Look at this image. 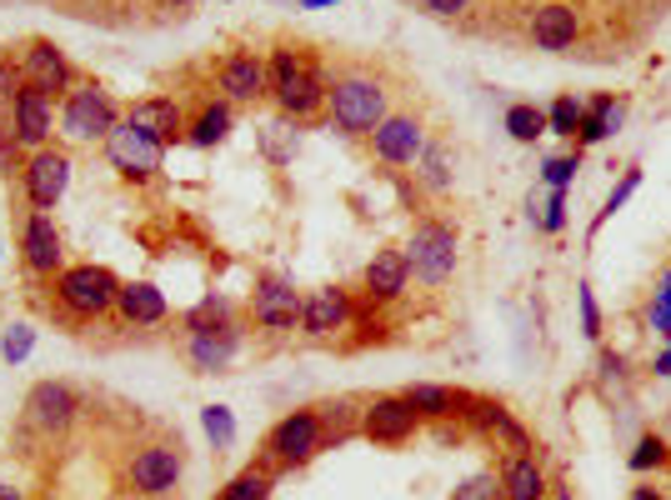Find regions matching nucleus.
Here are the masks:
<instances>
[{
    "label": "nucleus",
    "instance_id": "1",
    "mask_svg": "<svg viewBox=\"0 0 671 500\" xmlns=\"http://www.w3.org/2000/svg\"><path fill=\"white\" fill-rule=\"evenodd\" d=\"M270 96H276L280 116L310 120V116L326 110V80H320V70L310 66L306 56H296V50H276V56H270Z\"/></svg>",
    "mask_w": 671,
    "mask_h": 500
},
{
    "label": "nucleus",
    "instance_id": "2",
    "mask_svg": "<svg viewBox=\"0 0 671 500\" xmlns=\"http://www.w3.org/2000/svg\"><path fill=\"white\" fill-rule=\"evenodd\" d=\"M326 110L330 126L346 136H371L386 120V86L371 76H346L336 86H326Z\"/></svg>",
    "mask_w": 671,
    "mask_h": 500
},
{
    "label": "nucleus",
    "instance_id": "3",
    "mask_svg": "<svg viewBox=\"0 0 671 500\" xmlns=\"http://www.w3.org/2000/svg\"><path fill=\"white\" fill-rule=\"evenodd\" d=\"M116 296H120V280L110 276L106 266H66L56 276L60 310L76 320H96V316H106V310H116Z\"/></svg>",
    "mask_w": 671,
    "mask_h": 500
},
{
    "label": "nucleus",
    "instance_id": "4",
    "mask_svg": "<svg viewBox=\"0 0 671 500\" xmlns=\"http://www.w3.org/2000/svg\"><path fill=\"white\" fill-rule=\"evenodd\" d=\"M116 126H120V110L96 80H76L60 96V130L70 140H106Z\"/></svg>",
    "mask_w": 671,
    "mask_h": 500
},
{
    "label": "nucleus",
    "instance_id": "5",
    "mask_svg": "<svg viewBox=\"0 0 671 500\" xmlns=\"http://www.w3.org/2000/svg\"><path fill=\"white\" fill-rule=\"evenodd\" d=\"M406 260L421 286H441L456 270V226H446V220H416Z\"/></svg>",
    "mask_w": 671,
    "mask_h": 500
},
{
    "label": "nucleus",
    "instance_id": "6",
    "mask_svg": "<svg viewBox=\"0 0 671 500\" xmlns=\"http://www.w3.org/2000/svg\"><path fill=\"white\" fill-rule=\"evenodd\" d=\"M180 476H186V450H180V440L170 446V440H156V446H140L136 456H130L126 466V480L136 496H170V490L180 486Z\"/></svg>",
    "mask_w": 671,
    "mask_h": 500
},
{
    "label": "nucleus",
    "instance_id": "7",
    "mask_svg": "<svg viewBox=\"0 0 671 500\" xmlns=\"http://www.w3.org/2000/svg\"><path fill=\"white\" fill-rule=\"evenodd\" d=\"M320 450H326V430H320L316 410H290V416L276 420V430L266 436V456L276 460V466H286V470L316 460Z\"/></svg>",
    "mask_w": 671,
    "mask_h": 500
},
{
    "label": "nucleus",
    "instance_id": "8",
    "mask_svg": "<svg viewBox=\"0 0 671 500\" xmlns=\"http://www.w3.org/2000/svg\"><path fill=\"white\" fill-rule=\"evenodd\" d=\"M106 156H110V166H116L126 180H150V176L160 170V156H166V146H160L150 130L130 126V120L120 116V126L106 136Z\"/></svg>",
    "mask_w": 671,
    "mask_h": 500
},
{
    "label": "nucleus",
    "instance_id": "9",
    "mask_svg": "<svg viewBox=\"0 0 671 500\" xmlns=\"http://www.w3.org/2000/svg\"><path fill=\"white\" fill-rule=\"evenodd\" d=\"M20 86H30V90H40V96H66L70 86H76V70H70V60H66V50H56L50 40H30L26 50H20Z\"/></svg>",
    "mask_w": 671,
    "mask_h": 500
},
{
    "label": "nucleus",
    "instance_id": "10",
    "mask_svg": "<svg viewBox=\"0 0 671 500\" xmlns=\"http://www.w3.org/2000/svg\"><path fill=\"white\" fill-rule=\"evenodd\" d=\"M76 410H80V396L66 386V380H40V386H30V396H26V426L40 430V436H66Z\"/></svg>",
    "mask_w": 671,
    "mask_h": 500
},
{
    "label": "nucleus",
    "instance_id": "11",
    "mask_svg": "<svg viewBox=\"0 0 671 500\" xmlns=\"http://www.w3.org/2000/svg\"><path fill=\"white\" fill-rule=\"evenodd\" d=\"M240 356V326L236 320H216V326H196L186 330V360L200 376H216L230 370V360Z\"/></svg>",
    "mask_w": 671,
    "mask_h": 500
},
{
    "label": "nucleus",
    "instance_id": "12",
    "mask_svg": "<svg viewBox=\"0 0 671 500\" xmlns=\"http://www.w3.org/2000/svg\"><path fill=\"white\" fill-rule=\"evenodd\" d=\"M300 306H306V296H296V286L290 280H256V296H250V316H256L260 330H270V336H286V330L300 326Z\"/></svg>",
    "mask_w": 671,
    "mask_h": 500
},
{
    "label": "nucleus",
    "instance_id": "13",
    "mask_svg": "<svg viewBox=\"0 0 671 500\" xmlns=\"http://www.w3.org/2000/svg\"><path fill=\"white\" fill-rule=\"evenodd\" d=\"M416 426H421V416L406 396H376L361 410V436L376 440V446H401V440L416 436Z\"/></svg>",
    "mask_w": 671,
    "mask_h": 500
},
{
    "label": "nucleus",
    "instance_id": "14",
    "mask_svg": "<svg viewBox=\"0 0 671 500\" xmlns=\"http://www.w3.org/2000/svg\"><path fill=\"white\" fill-rule=\"evenodd\" d=\"M50 130H56V100L20 86L16 96H10V140L30 146V150H46Z\"/></svg>",
    "mask_w": 671,
    "mask_h": 500
},
{
    "label": "nucleus",
    "instance_id": "15",
    "mask_svg": "<svg viewBox=\"0 0 671 500\" xmlns=\"http://www.w3.org/2000/svg\"><path fill=\"white\" fill-rule=\"evenodd\" d=\"M421 150H426V130H421L416 116H386L371 130V156L381 166H411Z\"/></svg>",
    "mask_w": 671,
    "mask_h": 500
},
{
    "label": "nucleus",
    "instance_id": "16",
    "mask_svg": "<svg viewBox=\"0 0 671 500\" xmlns=\"http://www.w3.org/2000/svg\"><path fill=\"white\" fill-rule=\"evenodd\" d=\"M220 90L230 106H256L260 96H270V66L256 50H236L220 60Z\"/></svg>",
    "mask_w": 671,
    "mask_h": 500
},
{
    "label": "nucleus",
    "instance_id": "17",
    "mask_svg": "<svg viewBox=\"0 0 671 500\" xmlns=\"http://www.w3.org/2000/svg\"><path fill=\"white\" fill-rule=\"evenodd\" d=\"M66 186H70V156L66 150H36L30 156V166H26V196H30V206L36 210H56L60 206V196H66Z\"/></svg>",
    "mask_w": 671,
    "mask_h": 500
},
{
    "label": "nucleus",
    "instance_id": "18",
    "mask_svg": "<svg viewBox=\"0 0 671 500\" xmlns=\"http://www.w3.org/2000/svg\"><path fill=\"white\" fill-rule=\"evenodd\" d=\"M20 256H26L30 276H60L66 250H60V230H56V220H50L46 210H30V216H26V230H20Z\"/></svg>",
    "mask_w": 671,
    "mask_h": 500
},
{
    "label": "nucleus",
    "instance_id": "19",
    "mask_svg": "<svg viewBox=\"0 0 671 500\" xmlns=\"http://www.w3.org/2000/svg\"><path fill=\"white\" fill-rule=\"evenodd\" d=\"M351 326V296L341 286H320L306 296V306H300V330L316 340H330L341 336V330Z\"/></svg>",
    "mask_w": 671,
    "mask_h": 500
},
{
    "label": "nucleus",
    "instance_id": "20",
    "mask_svg": "<svg viewBox=\"0 0 671 500\" xmlns=\"http://www.w3.org/2000/svg\"><path fill=\"white\" fill-rule=\"evenodd\" d=\"M531 46L536 50H571L576 46V36H581V16H576V6H561V0H551V6H536L531 10Z\"/></svg>",
    "mask_w": 671,
    "mask_h": 500
},
{
    "label": "nucleus",
    "instance_id": "21",
    "mask_svg": "<svg viewBox=\"0 0 671 500\" xmlns=\"http://www.w3.org/2000/svg\"><path fill=\"white\" fill-rule=\"evenodd\" d=\"M126 120H130V126H140V130H150L160 146H176V140H186V116H180V106L170 96L136 100V106L126 110Z\"/></svg>",
    "mask_w": 671,
    "mask_h": 500
},
{
    "label": "nucleus",
    "instance_id": "22",
    "mask_svg": "<svg viewBox=\"0 0 671 500\" xmlns=\"http://www.w3.org/2000/svg\"><path fill=\"white\" fill-rule=\"evenodd\" d=\"M411 280V260L406 250H376L366 266V296L371 300H396Z\"/></svg>",
    "mask_w": 671,
    "mask_h": 500
},
{
    "label": "nucleus",
    "instance_id": "23",
    "mask_svg": "<svg viewBox=\"0 0 671 500\" xmlns=\"http://www.w3.org/2000/svg\"><path fill=\"white\" fill-rule=\"evenodd\" d=\"M116 310L126 326H160L166 320V296L150 280H126L116 296Z\"/></svg>",
    "mask_w": 671,
    "mask_h": 500
},
{
    "label": "nucleus",
    "instance_id": "24",
    "mask_svg": "<svg viewBox=\"0 0 671 500\" xmlns=\"http://www.w3.org/2000/svg\"><path fill=\"white\" fill-rule=\"evenodd\" d=\"M406 400L416 406L421 420H461V410H466L471 390H456V386H431V380H421V386L406 390Z\"/></svg>",
    "mask_w": 671,
    "mask_h": 500
},
{
    "label": "nucleus",
    "instance_id": "25",
    "mask_svg": "<svg viewBox=\"0 0 671 500\" xmlns=\"http://www.w3.org/2000/svg\"><path fill=\"white\" fill-rule=\"evenodd\" d=\"M501 496L506 500H546V470L536 466L531 456H516L501 476Z\"/></svg>",
    "mask_w": 671,
    "mask_h": 500
},
{
    "label": "nucleus",
    "instance_id": "26",
    "mask_svg": "<svg viewBox=\"0 0 671 500\" xmlns=\"http://www.w3.org/2000/svg\"><path fill=\"white\" fill-rule=\"evenodd\" d=\"M226 136H230V100H210V106L186 126V140H190V146H200V150L220 146Z\"/></svg>",
    "mask_w": 671,
    "mask_h": 500
},
{
    "label": "nucleus",
    "instance_id": "27",
    "mask_svg": "<svg viewBox=\"0 0 671 500\" xmlns=\"http://www.w3.org/2000/svg\"><path fill=\"white\" fill-rule=\"evenodd\" d=\"M316 416L320 430H326V446H341L346 436L361 430V410H351V400H326V406H316Z\"/></svg>",
    "mask_w": 671,
    "mask_h": 500
},
{
    "label": "nucleus",
    "instance_id": "28",
    "mask_svg": "<svg viewBox=\"0 0 671 500\" xmlns=\"http://www.w3.org/2000/svg\"><path fill=\"white\" fill-rule=\"evenodd\" d=\"M506 136L521 140V146H531L536 136H546V110H536V106H511V110H506Z\"/></svg>",
    "mask_w": 671,
    "mask_h": 500
},
{
    "label": "nucleus",
    "instance_id": "29",
    "mask_svg": "<svg viewBox=\"0 0 671 500\" xmlns=\"http://www.w3.org/2000/svg\"><path fill=\"white\" fill-rule=\"evenodd\" d=\"M581 116H586V106H581L576 96H556V100H551V110H546V130H551V136L576 140Z\"/></svg>",
    "mask_w": 671,
    "mask_h": 500
},
{
    "label": "nucleus",
    "instance_id": "30",
    "mask_svg": "<svg viewBox=\"0 0 671 500\" xmlns=\"http://www.w3.org/2000/svg\"><path fill=\"white\" fill-rule=\"evenodd\" d=\"M220 500H270V470H256V466L240 470V476L220 490Z\"/></svg>",
    "mask_w": 671,
    "mask_h": 500
},
{
    "label": "nucleus",
    "instance_id": "31",
    "mask_svg": "<svg viewBox=\"0 0 671 500\" xmlns=\"http://www.w3.org/2000/svg\"><path fill=\"white\" fill-rule=\"evenodd\" d=\"M421 166V180H426V190H446L451 186V150L446 146H426L416 156Z\"/></svg>",
    "mask_w": 671,
    "mask_h": 500
},
{
    "label": "nucleus",
    "instance_id": "32",
    "mask_svg": "<svg viewBox=\"0 0 671 500\" xmlns=\"http://www.w3.org/2000/svg\"><path fill=\"white\" fill-rule=\"evenodd\" d=\"M637 186H641V166H626V176L616 180V190H611V196H606V206H601V216L591 220V230H601V226H606V220L616 216V210L631 200V190H637Z\"/></svg>",
    "mask_w": 671,
    "mask_h": 500
},
{
    "label": "nucleus",
    "instance_id": "33",
    "mask_svg": "<svg viewBox=\"0 0 671 500\" xmlns=\"http://www.w3.org/2000/svg\"><path fill=\"white\" fill-rule=\"evenodd\" d=\"M451 500H501V480L491 470H476V476H466L451 490Z\"/></svg>",
    "mask_w": 671,
    "mask_h": 500
},
{
    "label": "nucleus",
    "instance_id": "34",
    "mask_svg": "<svg viewBox=\"0 0 671 500\" xmlns=\"http://www.w3.org/2000/svg\"><path fill=\"white\" fill-rule=\"evenodd\" d=\"M200 426H206V436L216 440V450H226L230 440H236V420H230L226 406H206L200 410Z\"/></svg>",
    "mask_w": 671,
    "mask_h": 500
},
{
    "label": "nucleus",
    "instance_id": "35",
    "mask_svg": "<svg viewBox=\"0 0 671 500\" xmlns=\"http://www.w3.org/2000/svg\"><path fill=\"white\" fill-rule=\"evenodd\" d=\"M501 410H506L501 400H491V396H471V400H466V410H461V420H466L471 430H486V436H491V426H496Z\"/></svg>",
    "mask_w": 671,
    "mask_h": 500
},
{
    "label": "nucleus",
    "instance_id": "36",
    "mask_svg": "<svg viewBox=\"0 0 671 500\" xmlns=\"http://www.w3.org/2000/svg\"><path fill=\"white\" fill-rule=\"evenodd\" d=\"M576 170H581V150H571V156H551L546 166H541V176H546L551 190H566L571 180H576Z\"/></svg>",
    "mask_w": 671,
    "mask_h": 500
},
{
    "label": "nucleus",
    "instance_id": "37",
    "mask_svg": "<svg viewBox=\"0 0 671 500\" xmlns=\"http://www.w3.org/2000/svg\"><path fill=\"white\" fill-rule=\"evenodd\" d=\"M661 460H667V440H661V436H641L637 450L626 456V466L631 470H657Z\"/></svg>",
    "mask_w": 671,
    "mask_h": 500
},
{
    "label": "nucleus",
    "instance_id": "38",
    "mask_svg": "<svg viewBox=\"0 0 671 500\" xmlns=\"http://www.w3.org/2000/svg\"><path fill=\"white\" fill-rule=\"evenodd\" d=\"M216 320H230V300L226 296H206L196 310L186 316V330H196V326H216Z\"/></svg>",
    "mask_w": 671,
    "mask_h": 500
},
{
    "label": "nucleus",
    "instance_id": "39",
    "mask_svg": "<svg viewBox=\"0 0 671 500\" xmlns=\"http://www.w3.org/2000/svg\"><path fill=\"white\" fill-rule=\"evenodd\" d=\"M491 436H496V440H506V446L516 450V456H526V450H531V436L516 426V416H511V410H501V416H496V426H491Z\"/></svg>",
    "mask_w": 671,
    "mask_h": 500
},
{
    "label": "nucleus",
    "instance_id": "40",
    "mask_svg": "<svg viewBox=\"0 0 671 500\" xmlns=\"http://www.w3.org/2000/svg\"><path fill=\"white\" fill-rule=\"evenodd\" d=\"M536 226L551 230V236H556V230H566V190H551L546 206H541V216H536Z\"/></svg>",
    "mask_w": 671,
    "mask_h": 500
},
{
    "label": "nucleus",
    "instance_id": "41",
    "mask_svg": "<svg viewBox=\"0 0 671 500\" xmlns=\"http://www.w3.org/2000/svg\"><path fill=\"white\" fill-rule=\"evenodd\" d=\"M651 330H657V336H667L671 340V276L661 280V290H657V300H651Z\"/></svg>",
    "mask_w": 671,
    "mask_h": 500
},
{
    "label": "nucleus",
    "instance_id": "42",
    "mask_svg": "<svg viewBox=\"0 0 671 500\" xmlns=\"http://www.w3.org/2000/svg\"><path fill=\"white\" fill-rule=\"evenodd\" d=\"M30 346H36V330H30V326H10L6 340H0V356H6V360H26Z\"/></svg>",
    "mask_w": 671,
    "mask_h": 500
},
{
    "label": "nucleus",
    "instance_id": "43",
    "mask_svg": "<svg viewBox=\"0 0 671 500\" xmlns=\"http://www.w3.org/2000/svg\"><path fill=\"white\" fill-rule=\"evenodd\" d=\"M576 306H581V330H586V340H601V310H596L591 286H576Z\"/></svg>",
    "mask_w": 671,
    "mask_h": 500
},
{
    "label": "nucleus",
    "instance_id": "44",
    "mask_svg": "<svg viewBox=\"0 0 671 500\" xmlns=\"http://www.w3.org/2000/svg\"><path fill=\"white\" fill-rule=\"evenodd\" d=\"M591 110H596V116L606 120V130H611V136H616V130H621V120H626V100H616V96H596V100H591Z\"/></svg>",
    "mask_w": 671,
    "mask_h": 500
},
{
    "label": "nucleus",
    "instance_id": "45",
    "mask_svg": "<svg viewBox=\"0 0 671 500\" xmlns=\"http://www.w3.org/2000/svg\"><path fill=\"white\" fill-rule=\"evenodd\" d=\"M421 10H426L431 20H456V16H466L471 10V0H416Z\"/></svg>",
    "mask_w": 671,
    "mask_h": 500
},
{
    "label": "nucleus",
    "instance_id": "46",
    "mask_svg": "<svg viewBox=\"0 0 671 500\" xmlns=\"http://www.w3.org/2000/svg\"><path fill=\"white\" fill-rule=\"evenodd\" d=\"M601 370H611V376H621V370H626V360H621V356H611V350H606V356H601Z\"/></svg>",
    "mask_w": 671,
    "mask_h": 500
},
{
    "label": "nucleus",
    "instance_id": "47",
    "mask_svg": "<svg viewBox=\"0 0 671 500\" xmlns=\"http://www.w3.org/2000/svg\"><path fill=\"white\" fill-rule=\"evenodd\" d=\"M631 500H667V496H661L657 486H637V490H631Z\"/></svg>",
    "mask_w": 671,
    "mask_h": 500
},
{
    "label": "nucleus",
    "instance_id": "48",
    "mask_svg": "<svg viewBox=\"0 0 671 500\" xmlns=\"http://www.w3.org/2000/svg\"><path fill=\"white\" fill-rule=\"evenodd\" d=\"M657 376H667V380H671V346L657 356Z\"/></svg>",
    "mask_w": 671,
    "mask_h": 500
},
{
    "label": "nucleus",
    "instance_id": "49",
    "mask_svg": "<svg viewBox=\"0 0 671 500\" xmlns=\"http://www.w3.org/2000/svg\"><path fill=\"white\" fill-rule=\"evenodd\" d=\"M0 500H26L20 490H10V486H0Z\"/></svg>",
    "mask_w": 671,
    "mask_h": 500
},
{
    "label": "nucleus",
    "instance_id": "50",
    "mask_svg": "<svg viewBox=\"0 0 671 500\" xmlns=\"http://www.w3.org/2000/svg\"><path fill=\"white\" fill-rule=\"evenodd\" d=\"M556 500H571V490H556Z\"/></svg>",
    "mask_w": 671,
    "mask_h": 500
},
{
    "label": "nucleus",
    "instance_id": "51",
    "mask_svg": "<svg viewBox=\"0 0 671 500\" xmlns=\"http://www.w3.org/2000/svg\"><path fill=\"white\" fill-rule=\"evenodd\" d=\"M170 6H186V0H170Z\"/></svg>",
    "mask_w": 671,
    "mask_h": 500
}]
</instances>
